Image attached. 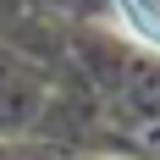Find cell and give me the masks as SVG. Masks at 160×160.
I'll return each instance as SVG.
<instances>
[{
	"instance_id": "6da1fadb",
	"label": "cell",
	"mask_w": 160,
	"mask_h": 160,
	"mask_svg": "<svg viewBox=\"0 0 160 160\" xmlns=\"http://www.w3.org/2000/svg\"><path fill=\"white\" fill-rule=\"evenodd\" d=\"M116 11H122V22H127L144 44L160 50V6L155 0H116Z\"/></svg>"
}]
</instances>
